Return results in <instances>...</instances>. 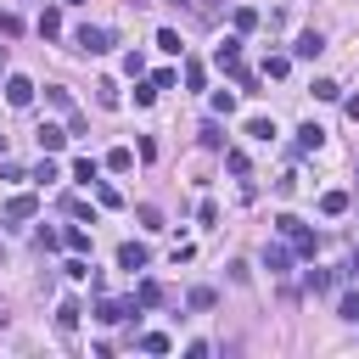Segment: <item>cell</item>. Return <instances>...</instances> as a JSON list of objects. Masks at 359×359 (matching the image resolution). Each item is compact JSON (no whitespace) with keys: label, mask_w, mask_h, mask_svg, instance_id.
Listing matches in <instances>:
<instances>
[{"label":"cell","mask_w":359,"mask_h":359,"mask_svg":"<svg viewBox=\"0 0 359 359\" xmlns=\"http://www.w3.org/2000/svg\"><path fill=\"white\" fill-rule=\"evenodd\" d=\"M73 45H79L84 57H101V51H113V34H107V28H96V23H84V28L73 34Z\"/></svg>","instance_id":"6da1fadb"},{"label":"cell","mask_w":359,"mask_h":359,"mask_svg":"<svg viewBox=\"0 0 359 359\" xmlns=\"http://www.w3.org/2000/svg\"><path fill=\"white\" fill-rule=\"evenodd\" d=\"M129 314H135V298H129V303H124V298H101V303H96V320H107V326L129 320Z\"/></svg>","instance_id":"7a4b0ae2"},{"label":"cell","mask_w":359,"mask_h":359,"mask_svg":"<svg viewBox=\"0 0 359 359\" xmlns=\"http://www.w3.org/2000/svg\"><path fill=\"white\" fill-rule=\"evenodd\" d=\"M146 264H152V253H146L141 242H124V247H118V269H146Z\"/></svg>","instance_id":"3957f363"},{"label":"cell","mask_w":359,"mask_h":359,"mask_svg":"<svg viewBox=\"0 0 359 359\" xmlns=\"http://www.w3.org/2000/svg\"><path fill=\"white\" fill-rule=\"evenodd\" d=\"M6 101H12V107H28V101H34V84H28L23 73H12V79H6Z\"/></svg>","instance_id":"277c9868"},{"label":"cell","mask_w":359,"mask_h":359,"mask_svg":"<svg viewBox=\"0 0 359 359\" xmlns=\"http://www.w3.org/2000/svg\"><path fill=\"white\" fill-rule=\"evenodd\" d=\"M292 51H298L303 62H314V57H320V51H326V39H320V34H314V28H309V34H298V39H292Z\"/></svg>","instance_id":"5b68a950"},{"label":"cell","mask_w":359,"mask_h":359,"mask_svg":"<svg viewBox=\"0 0 359 359\" xmlns=\"http://www.w3.org/2000/svg\"><path fill=\"white\" fill-rule=\"evenodd\" d=\"M264 269H269V275H287V269H292V253L269 242V247H264Z\"/></svg>","instance_id":"8992f818"},{"label":"cell","mask_w":359,"mask_h":359,"mask_svg":"<svg viewBox=\"0 0 359 359\" xmlns=\"http://www.w3.org/2000/svg\"><path fill=\"white\" fill-rule=\"evenodd\" d=\"M68 146V129H57V124H39V152H62Z\"/></svg>","instance_id":"52a82bcc"},{"label":"cell","mask_w":359,"mask_h":359,"mask_svg":"<svg viewBox=\"0 0 359 359\" xmlns=\"http://www.w3.org/2000/svg\"><path fill=\"white\" fill-rule=\"evenodd\" d=\"M292 247H298V258H314V247H320V236H314L309 224H298V231H292Z\"/></svg>","instance_id":"ba28073f"},{"label":"cell","mask_w":359,"mask_h":359,"mask_svg":"<svg viewBox=\"0 0 359 359\" xmlns=\"http://www.w3.org/2000/svg\"><path fill=\"white\" fill-rule=\"evenodd\" d=\"M34 213H39V202H34V197H28V191H23V197H12V202H6V219H34Z\"/></svg>","instance_id":"9c48e42d"},{"label":"cell","mask_w":359,"mask_h":359,"mask_svg":"<svg viewBox=\"0 0 359 359\" xmlns=\"http://www.w3.org/2000/svg\"><path fill=\"white\" fill-rule=\"evenodd\" d=\"M320 141H326V129H320V124H303V129H298V152H314Z\"/></svg>","instance_id":"30bf717a"},{"label":"cell","mask_w":359,"mask_h":359,"mask_svg":"<svg viewBox=\"0 0 359 359\" xmlns=\"http://www.w3.org/2000/svg\"><path fill=\"white\" fill-rule=\"evenodd\" d=\"M320 213H326V219L348 213V191H326V197H320Z\"/></svg>","instance_id":"8fae6325"},{"label":"cell","mask_w":359,"mask_h":359,"mask_svg":"<svg viewBox=\"0 0 359 359\" xmlns=\"http://www.w3.org/2000/svg\"><path fill=\"white\" fill-rule=\"evenodd\" d=\"M39 34H45V39H57V34H62V12H57V6H45V12H39Z\"/></svg>","instance_id":"7c38bea8"},{"label":"cell","mask_w":359,"mask_h":359,"mask_svg":"<svg viewBox=\"0 0 359 359\" xmlns=\"http://www.w3.org/2000/svg\"><path fill=\"white\" fill-rule=\"evenodd\" d=\"M96 174H101L96 157H79V163H73V180H79V186H96Z\"/></svg>","instance_id":"4fadbf2b"},{"label":"cell","mask_w":359,"mask_h":359,"mask_svg":"<svg viewBox=\"0 0 359 359\" xmlns=\"http://www.w3.org/2000/svg\"><path fill=\"white\" fill-rule=\"evenodd\" d=\"M45 101H51L57 113H73V96H68V90H62V84H45Z\"/></svg>","instance_id":"5bb4252c"},{"label":"cell","mask_w":359,"mask_h":359,"mask_svg":"<svg viewBox=\"0 0 359 359\" xmlns=\"http://www.w3.org/2000/svg\"><path fill=\"white\" fill-rule=\"evenodd\" d=\"M79 314H84V309H79V303L68 298V303L57 309V326H62V331H73V326H79Z\"/></svg>","instance_id":"9a60e30c"},{"label":"cell","mask_w":359,"mask_h":359,"mask_svg":"<svg viewBox=\"0 0 359 359\" xmlns=\"http://www.w3.org/2000/svg\"><path fill=\"white\" fill-rule=\"evenodd\" d=\"M135 303H141V309H152V303H163V287H157V281H141V292H135Z\"/></svg>","instance_id":"2e32d148"},{"label":"cell","mask_w":359,"mask_h":359,"mask_svg":"<svg viewBox=\"0 0 359 359\" xmlns=\"http://www.w3.org/2000/svg\"><path fill=\"white\" fill-rule=\"evenodd\" d=\"M236 57H242V39H224V45H219V51H213V62H219V68H231Z\"/></svg>","instance_id":"e0dca14e"},{"label":"cell","mask_w":359,"mask_h":359,"mask_svg":"<svg viewBox=\"0 0 359 359\" xmlns=\"http://www.w3.org/2000/svg\"><path fill=\"white\" fill-rule=\"evenodd\" d=\"M231 23H236V34H247V28H258V12H253V6H236Z\"/></svg>","instance_id":"ac0fdd59"},{"label":"cell","mask_w":359,"mask_h":359,"mask_svg":"<svg viewBox=\"0 0 359 359\" xmlns=\"http://www.w3.org/2000/svg\"><path fill=\"white\" fill-rule=\"evenodd\" d=\"M135 219H141V224H146V231H163V213H157L152 202H141V208H135Z\"/></svg>","instance_id":"d6986e66"},{"label":"cell","mask_w":359,"mask_h":359,"mask_svg":"<svg viewBox=\"0 0 359 359\" xmlns=\"http://www.w3.org/2000/svg\"><path fill=\"white\" fill-rule=\"evenodd\" d=\"M342 96V84H331V79H314V101H337Z\"/></svg>","instance_id":"ffe728a7"},{"label":"cell","mask_w":359,"mask_h":359,"mask_svg":"<svg viewBox=\"0 0 359 359\" xmlns=\"http://www.w3.org/2000/svg\"><path fill=\"white\" fill-rule=\"evenodd\" d=\"M129 163H135V152H129V146H118V152H107V168H113V174H124Z\"/></svg>","instance_id":"44dd1931"},{"label":"cell","mask_w":359,"mask_h":359,"mask_svg":"<svg viewBox=\"0 0 359 359\" xmlns=\"http://www.w3.org/2000/svg\"><path fill=\"white\" fill-rule=\"evenodd\" d=\"M141 348H146V353H168V348H174V342H168V337H163V331H146V337H141Z\"/></svg>","instance_id":"7402d4cb"},{"label":"cell","mask_w":359,"mask_h":359,"mask_svg":"<svg viewBox=\"0 0 359 359\" xmlns=\"http://www.w3.org/2000/svg\"><path fill=\"white\" fill-rule=\"evenodd\" d=\"M247 135H253V141H269V135H275V124H269V118H247Z\"/></svg>","instance_id":"603a6c76"},{"label":"cell","mask_w":359,"mask_h":359,"mask_svg":"<svg viewBox=\"0 0 359 359\" xmlns=\"http://www.w3.org/2000/svg\"><path fill=\"white\" fill-rule=\"evenodd\" d=\"M96 101H101V107H118V84H113V79L96 84Z\"/></svg>","instance_id":"cb8c5ba5"},{"label":"cell","mask_w":359,"mask_h":359,"mask_svg":"<svg viewBox=\"0 0 359 359\" xmlns=\"http://www.w3.org/2000/svg\"><path fill=\"white\" fill-rule=\"evenodd\" d=\"M186 84L202 90V84H208V68H202V62H186Z\"/></svg>","instance_id":"d4e9b609"},{"label":"cell","mask_w":359,"mask_h":359,"mask_svg":"<svg viewBox=\"0 0 359 359\" xmlns=\"http://www.w3.org/2000/svg\"><path fill=\"white\" fill-rule=\"evenodd\" d=\"M287 68H292L287 57H269V62H264V79H287Z\"/></svg>","instance_id":"484cf974"},{"label":"cell","mask_w":359,"mask_h":359,"mask_svg":"<svg viewBox=\"0 0 359 359\" xmlns=\"http://www.w3.org/2000/svg\"><path fill=\"white\" fill-rule=\"evenodd\" d=\"M213 303H219L213 287H197V292H191V309H213Z\"/></svg>","instance_id":"4316f807"},{"label":"cell","mask_w":359,"mask_h":359,"mask_svg":"<svg viewBox=\"0 0 359 359\" xmlns=\"http://www.w3.org/2000/svg\"><path fill=\"white\" fill-rule=\"evenodd\" d=\"M309 292H331V275H326V269H309Z\"/></svg>","instance_id":"83f0119b"},{"label":"cell","mask_w":359,"mask_h":359,"mask_svg":"<svg viewBox=\"0 0 359 359\" xmlns=\"http://www.w3.org/2000/svg\"><path fill=\"white\" fill-rule=\"evenodd\" d=\"M202 146H213V152L224 146V135H219V124H202Z\"/></svg>","instance_id":"f1b7e54d"},{"label":"cell","mask_w":359,"mask_h":359,"mask_svg":"<svg viewBox=\"0 0 359 359\" xmlns=\"http://www.w3.org/2000/svg\"><path fill=\"white\" fill-rule=\"evenodd\" d=\"M157 45H163L168 57H180V34H174V28H163V34H157Z\"/></svg>","instance_id":"f546056e"},{"label":"cell","mask_w":359,"mask_h":359,"mask_svg":"<svg viewBox=\"0 0 359 359\" xmlns=\"http://www.w3.org/2000/svg\"><path fill=\"white\" fill-rule=\"evenodd\" d=\"M224 168H231V174H247V152H224Z\"/></svg>","instance_id":"4dcf8cb0"},{"label":"cell","mask_w":359,"mask_h":359,"mask_svg":"<svg viewBox=\"0 0 359 359\" xmlns=\"http://www.w3.org/2000/svg\"><path fill=\"white\" fill-rule=\"evenodd\" d=\"M342 320H353V326H359V292H348V298H342Z\"/></svg>","instance_id":"1f68e13d"},{"label":"cell","mask_w":359,"mask_h":359,"mask_svg":"<svg viewBox=\"0 0 359 359\" xmlns=\"http://www.w3.org/2000/svg\"><path fill=\"white\" fill-rule=\"evenodd\" d=\"M0 68H6V45H0Z\"/></svg>","instance_id":"d6a6232c"},{"label":"cell","mask_w":359,"mask_h":359,"mask_svg":"<svg viewBox=\"0 0 359 359\" xmlns=\"http://www.w3.org/2000/svg\"><path fill=\"white\" fill-rule=\"evenodd\" d=\"M353 275H359V253H353Z\"/></svg>","instance_id":"836d02e7"},{"label":"cell","mask_w":359,"mask_h":359,"mask_svg":"<svg viewBox=\"0 0 359 359\" xmlns=\"http://www.w3.org/2000/svg\"><path fill=\"white\" fill-rule=\"evenodd\" d=\"M68 6H79V0H68Z\"/></svg>","instance_id":"e575fe53"}]
</instances>
